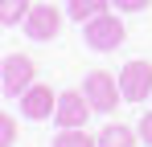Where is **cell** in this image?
Listing matches in <instances>:
<instances>
[{
    "label": "cell",
    "mask_w": 152,
    "mask_h": 147,
    "mask_svg": "<svg viewBox=\"0 0 152 147\" xmlns=\"http://www.w3.org/2000/svg\"><path fill=\"white\" fill-rule=\"evenodd\" d=\"M86 45L95 49V53H111L115 45H124V37H127V29L124 21L115 17V12H103V17H95V21H86Z\"/></svg>",
    "instance_id": "cell-1"
},
{
    "label": "cell",
    "mask_w": 152,
    "mask_h": 147,
    "mask_svg": "<svg viewBox=\"0 0 152 147\" xmlns=\"http://www.w3.org/2000/svg\"><path fill=\"white\" fill-rule=\"evenodd\" d=\"M82 94L91 98V106H95L99 115H107V110L119 106L124 90H119V82H115L107 70H91V74H86V82H82Z\"/></svg>",
    "instance_id": "cell-2"
},
{
    "label": "cell",
    "mask_w": 152,
    "mask_h": 147,
    "mask_svg": "<svg viewBox=\"0 0 152 147\" xmlns=\"http://www.w3.org/2000/svg\"><path fill=\"white\" fill-rule=\"evenodd\" d=\"M119 90H124L127 102H144L152 94V61H127L124 70H119Z\"/></svg>",
    "instance_id": "cell-3"
},
{
    "label": "cell",
    "mask_w": 152,
    "mask_h": 147,
    "mask_svg": "<svg viewBox=\"0 0 152 147\" xmlns=\"http://www.w3.org/2000/svg\"><path fill=\"white\" fill-rule=\"evenodd\" d=\"M33 74H37V66L29 61L25 53H8V57H4V66H0L4 94H25L29 86H33Z\"/></svg>",
    "instance_id": "cell-4"
},
{
    "label": "cell",
    "mask_w": 152,
    "mask_h": 147,
    "mask_svg": "<svg viewBox=\"0 0 152 147\" xmlns=\"http://www.w3.org/2000/svg\"><path fill=\"white\" fill-rule=\"evenodd\" d=\"M91 98L82 94V90H66V94H58V110H53V122L58 127H86L91 119Z\"/></svg>",
    "instance_id": "cell-5"
},
{
    "label": "cell",
    "mask_w": 152,
    "mask_h": 147,
    "mask_svg": "<svg viewBox=\"0 0 152 147\" xmlns=\"http://www.w3.org/2000/svg\"><path fill=\"white\" fill-rule=\"evenodd\" d=\"M58 29H62V12L53 8V4H33L25 17V33L33 41H53L58 37Z\"/></svg>",
    "instance_id": "cell-6"
},
{
    "label": "cell",
    "mask_w": 152,
    "mask_h": 147,
    "mask_svg": "<svg viewBox=\"0 0 152 147\" xmlns=\"http://www.w3.org/2000/svg\"><path fill=\"white\" fill-rule=\"evenodd\" d=\"M53 110H58V94H53L50 86H41V82H33L25 94H21V115L33 122H41V119H50Z\"/></svg>",
    "instance_id": "cell-7"
},
{
    "label": "cell",
    "mask_w": 152,
    "mask_h": 147,
    "mask_svg": "<svg viewBox=\"0 0 152 147\" xmlns=\"http://www.w3.org/2000/svg\"><path fill=\"white\" fill-rule=\"evenodd\" d=\"M136 143H140V131H132L124 122H111L99 135V147H136Z\"/></svg>",
    "instance_id": "cell-8"
},
{
    "label": "cell",
    "mask_w": 152,
    "mask_h": 147,
    "mask_svg": "<svg viewBox=\"0 0 152 147\" xmlns=\"http://www.w3.org/2000/svg\"><path fill=\"white\" fill-rule=\"evenodd\" d=\"M53 147H99V139L86 135V127H62L53 135Z\"/></svg>",
    "instance_id": "cell-9"
},
{
    "label": "cell",
    "mask_w": 152,
    "mask_h": 147,
    "mask_svg": "<svg viewBox=\"0 0 152 147\" xmlns=\"http://www.w3.org/2000/svg\"><path fill=\"white\" fill-rule=\"evenodd\" d=\"M107 4H111V0H70V4H66V12H70V17L82 24V21H95V17H103V12H107Z\"/></svg>",
    "instance_id": "cell-10"
},
{
    "label": "cell",
    "mask_w": 152,
    "mask_h": 147,
    "mask_svg": "<svg viewBox=\"0 0 152 147\" xmlns=\"http://www.w3.org/2000/svg\"><path fill=\"white\" fill-rule=\"evenodd\" d=\"M29 0H0V24H17V21H25L29 17Z\"/></svg>",
    "instance_id": "cell-11"
},
{
    "label": "cell",
    "mask_w": 152,
    "mask_h": 147,
    "mask_svg": "<svg viewBox=\"0 0 152 147\" xmlns=\"http://www.w3.org/2000/svg\"><path fill=\"white\" fill-rule=\"evenodd\" d=\"M17 143V122H12V115H4L0 119V147H12Z\"/></svg>",
    "instance_id": "cell-12"
},
{
    "label": "cell",
    "mask_w": 152,
    "mask_h": 147,
    "mask_svg": "<svg viewBox=\"0 0 152 147\" xmlns=\"http://www.w3.org/2000/svg\"><path fill=\"white\" fill-rule=\"evenodd\" d=\"M111 4H115L119 12H144V8H148L152 0H111Z\"/></svg>",
    "instance_id": "cell-13"
},
{
    "label": "cell",
    "mask_w": 152,
    "mask_h": 147,
    "mask_svg": "<svg viewBox=\"0 0 152 147\" xmlns=\"http://www.w3.org/2000/svg\"><path fill=\"white\" fill-rule=\"evenodd\" d=\"M136 131H140V143H148V147H152V110L140 119V127H136Z\"/></svg>",
    "instance_id": "cell-14"
}]
</instances>
